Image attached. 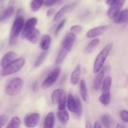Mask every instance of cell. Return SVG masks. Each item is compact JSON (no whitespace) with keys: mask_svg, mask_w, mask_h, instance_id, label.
I'll return each instance as SVG.
<instances>
[{"mask_svg":"<svg viewBox=\"0 0 128 128\" xmlns=\"http://www.w3.org/2000/svg\"><path fill=\"white\" fill-rule=\"evenodd\" d=\"M38 22V20L36 18H31L29 19L25 23V25H24L23 29H22V32H24L27 31L28 30H30V29L32 28L35 27Z\"/></svg>","mask_w":128,"mask_h":128,"instance_id":"24","label":"cell"},{"mask_svg":"<svg viewBox=\"0 0 128 128\" xmlns=\"http://www.w3.org/2000/svg\"><path fill=\"white\" fill-rule=\"evenodd\" d=\"M112 46H113V43L112 42L108 43L104 47V48L100 51V53L96 56L94 62V73H97L102 69L106 58L108 56L111 50H112Z\"/></svg>","mask_w":128,"mask_h":128,"instance_id":"2","label":"cell"},{"mask_svg":"<svg viewBox=\"0 0 128 128\" xmlns=\"http://www.w3.org/2000/svg\"><path fill=\"white\" fill-rule=\"evenodd\" d=\"M125 0H120L118 2L115 4L112 5L108 10V16L110 19H114L120 12L121 8L123 6L124 4Z\"/></svg>","mask_w":128,"mask_h":128,"instance_id":"11","label":"cell"},{"mask_svg":"<svg viewBox=\"0 0 128 128\" xmlns=\"http://www.w3.org/2000/svg\"><path fill=\"white\" fill-rule=\"evenodd\" d=\"M38 89H39L38 82H35L33 84V85H32V91H33L34 92H36V91L38 90Z\"/></svg>","mask_w":128,"mask_h":128,"instance_id":"40","label":"cell"},{"mask_svg":"<svg viewBox=\"0 0 128 128\" xmlns=\"http://www.w3.org/2000/svg\"><path fill=\"white\" fill-rule=\"evenodd\" d=\"M56 3V1L54 0H46L44 2L45 6H48V7H50V6H52V5H54Z\"/></svg>","mask_w":128,"mask_h":128,"instance_id":"37","label":"cell"},{"mask_svg":"<svg viewBox=\"0 0 128 128\" xmlns=\"http://www.w3.org/2000/svg\"><path fill=\"white\" fill-rule=\"evenodd\" d=\"M81 67L80 65H78L71 73V78H70V82L71 84L76 85L78 84L81 77Z\"/></svg>","mask_w":128,"mask_h":128,"instance_id":"15","label":"cell"},{"mask_svg":"<svg viewBox=\"0 0 128 128\" xmlns=\"http://www.w3.org/2000/svg\"><path fill=\"white\" fill-rule=\"evenodd\" d=\"M14 2L15 0H10L8 7L6 10H4L0 14V22H2L7 19H9L12 16L14 11V7L13 6Z\"/></svg>","mask_w":128,"mask_h":128,"instance_id":"13","label":"cell"},{"mask_svg":"<svg viewBox=\"0 0 128 128\" xmlns=\"http://www.w3.org/2000/svg\"><path fill=\"white\" fill-rule=\"evenodd\" d=\"M21 124V121L20 118L17 116L13 117L8 124V128H19Z\"/></svg>","mask_w":128,"mask_h":128,"instance_id":"27","label":"cell"},{"mask_svg":"<svg viewBox=\"0 0 128 128\" xmlns=\"http://www.w3.org/2000/svg\"><path fill=\"white\" fill-rule=\"evenodd\" d=\"M112 84V78L111 76H107L101 84V94L99 98L100 102L104 106L110 104L111 97V88Z\"/></svg>","mask_w":128,"mask_h":128,"instance_id":"3","label":"cell"},{"mask_svg":"<svg viewBox=\"0 0 128 128\" xmlns=\"http://www.w3.org/2000/svg\"><path fill=\"white\" fill-rule=\"evenodd\" d=\"M94 128H102V126H101V124L100 123V122H98V121H96L94 123Z\"/></svg>","mask_w":128,"mask_h":128,"instance_id":"41","label":"cell"},{"mask_svg":"<svg viewBox=\"0 0 128 128\" xmlns=\"http://www.w3.org/2000/svg\"><path fill=\"white\" fill-rule=\"evenodd\" d=\"M120 0H106V3L108 5L112 6V5H114L117 3V2H118Z\"/></svg>","mask_w":128,"mask_h":128,"instance_id":"38","label":"cell"},{"mask_svg":"<svg viewBox=\"0 0 128 128\" xmlns=\"http://www.w3.org/2000/svg\"><path fill=\"white\" fill-rule=\"evenodd\" d=\"M60 72H61V70L59 68H56L52 70L48 75L44 81L42 82V84H41V88L43 90H46L54 84L60 76Z\"/></svg>","mask_w":128,"mask_h":128,"instance_id":"6","label":"cell"},{"mask_svg":"<svg viewBox=\"0 0 128 128\" xmlns=\"http://www.w3.org/2000/svg\"><path fill=\"white\" fill-rule=\"evenodd\" d=\"M72 8V5H66V6L61 8L60 10V11L55 14L54 17V20L55 21H58V20H60V19L66 13V12H69Z\"/></svg>","mask_w":128,"mask_h":128,"instance_id":"20","label":"cell"},{"mask_svg":"<svg viewBox=\"0 0 128 128\" xmlns=\"http://www.w3.org/2000/svg\"><path fill=\"white\" fill-rule=\"evenodd\" d=\"M76 102H77V111H76V113L75 114L77 115L78 116H80L82 114V104H81V102L80 101V100L78 98H76Z\"/></svg>","mask_w":128,"mask_h":128,"instance_id":"33","label":"cell"},{"mask_svg":"<svg viewBox=\"0 0 128 128\" xmlns=\"http://www.w3.org/2000/svg\"><path fill=\"white\" fill-rule=\"evenodd\" d=\"M44 3V0H32L31 2V9L32 11H38Z\"/></svg>","mask_w":128,"mask_h":128,"instance_id":"29","label":"cell"},{"mask_svg":"<svg viewBox=\"0 0 128 128\" xmlns=\"http://www.w3.org/2000/svg\"><path fill=\"white\" fill-rule=\"evenodd\" d=\"M25 64V60L22 58L16 59L12 62H11L7 67L2 69L1 72L2 76H6L9 75L13 74L18 72Z\"/></svg>","mask_w":128,"mask_h":128,"instance_id":"4","label":"cell"},{"mask_svg":"<svg viewBox=\"0 0 128 128\" xmlns=\"http://www.w3.org/2000/svg\"><path fill=\"white\" fill-rule=\"evenodd\" d=\"M24 81L20 78H17L11 80L5 89L6 94L10 96H13L20 93L23 86Z\"/></svg>","mask_w":128,"mask_h":128,"instance_id":"5","label":"cell"},{"mask_svg":"<svg viewBox=\"0 0 128 128\" xmlns=\"http://www.w3.org/2000/svg\"><path fill=\"white\" fill-rule=\"evenodd\" d=\"M54 12V10L52 8H50L47 11V12H46V16L48 17H50V16H52L53 14V13Z\"/></svg>","mask_w":128,"mask_h":128,"instance_id":"39","label":"cell"},{"mask_svg":"<svg viewBox=\"0 0 128 128\" xmlns=\"http://www.w3.org/2000/svg\"><path fill=\"white\" fill-rule=\"evenodd\" d=\"M62 91L63 90L62 89H57V90H55L52 92V94H51V101H52V104L58 103Z\"/></svg>","mask_w":128,"mask_h":128,"instance_id":"30","label":"cell"},{"mask_svg":"<svg viewBox=\"0 0 128 128\" xmlns=\"http://www.w3.org/2000/svg\"><path fill=\"white\" fill-rule=\"evenodd\" d=\"M116 128H124V126H122V125H121V124H117L116 125Z\"/></svg>","mask_w":128,"mask_h":128,"instance_id":"43","label":"cell"},{"mask_svg":"<svg viewBox=\"0 0 128 128\" xmlns=\"http://www.w3.org/2000/svg\"><path fill=\"white\" fill-rule=\"evenodd\" d=\"M8 121V117L6 115H1L0 116V128H2L7 123Z\"/></svg>","mask_w":128,"mask_h":128,"instance_id":"35","label":"cell"},{"mask_svg":"<svg viewBox=\"0 0 128 128\" xmlns=\"http://www.w3.org/2000/svg\"><path fill=\"white\" fill-rule=\"evenodd\" d=\"M66 106L70 111L76 114L77 111V102L76 99L74 98L72 94H69L67 100H66Z\"/></svg>","mask_w":128,"mask_h":128,"instance_id":"14","label":"cell"},{"mask_svg":"<svg viewBox=\"0 0 128 128\" xmlns=\"http://www.w3.org/2000/svg\"><path fill=\"white\" fill-rule=\"evenodd\" d=\"M66 20H63L61 21V22L59 24L57 28H56V30H55V34L57 35L60 32V31H61V29H62V28H63V26H64L65 23H66Z\"/></svg>","mask_w":128,"mask_h":128,"instance_id":"36","label":"cell"},{"mask_svg":"<svg viewBox=\"0 0 128 128\" xmlns=\"http://www.w3.org/2000/svg\"><path fill=\"white\" fill-rule=\"evenodd\" d=\"M120 116H121V119L124 122H128V112L127 111H126V110L121 111L120 112Z\"/></svg>","mask_w":128,"mask_h":128,"instance_id":"34","label":"cell"},{"mask_svg":"<svg viewBox=\"0 0 128 128\" xmlns=\"http://www.w3.org/2000/svg\"><path fill=\"white\" fill-rule=\"evenodd\" d=\"M82 30V27L81 26V25H79V24H75L73 25L70 28V31H71V32L72 33L75 34H79L80 32H81V31Z\"/></svg>","mask_w":128,"mask_h":128,"instance_id":"32","label":"cell"},{"mask_svg":"<svg viewBox=\"0 0 128 128\" xmlns=\"http://www.w3.org/2000/svg\"><path fill=\"white\" fill-rule=\"evenodd\" d=\"M128 10H123L121 12H119L118 14L114 18V22L116 24H121L126 22L128 20Z\"/></svg>","mask_w":128,"mask_h":128,"instance_id":"19","label":"cell"},{"mask_svg":"<svg viewBox=\"0 0 128 128\" xmlns=\"http://www.w3.org/2000/svg\"><path fill=\"white\" fill-rule=\"evenodd\" d=\"M86 128H92V125H91V123L90 122V121H87V122H86Z\"/></svg>","mask_w":128,"mask_h":128,"instance_id":"42","label":"cell"},{"mask_svg":"<svg viewBox=\"0 0 128 128\" xmlns=\"http://www.w3.org/2000/svg\"><path fill=\"white\" fill-rule=\"evenodd\" d=\"M80 92L82 100L84 102L88 101V90L86 82L84 79H82L80 81Z\"/></svg>","mask_w":128,"mask_h":128,"instance_id":"18","label":"cell"},{"mask_svg":"<svg viewBox=\"0 0 128 128\" xmlns=\"http://www.w3.org/2000/svg\"><path fill=\"white\" fill-rule=\"evenodd\" d=\"M66 92L64 91H62V92H61V96H60V99L58 100V108L59 110H64L66 108Z\"/></svg>","mask_w":128,"mask_h":128,"instance_id":"26","label":"cell"},{"mask_svg":"<svg viewBox=\"0 0 128 128\" xmlns=\"http://www.w3.org/2000/svg\"><path fill=\"white\" fill-rule=\"evenodd\" d=\"M76 36L75 34L72 32H69L65 36L64 39L62 42V48L67 50L68 52H70L73 46L74 43L76 41Z\"/></svg>","mask_w":128,"mask_h":128,"instance_id":"9","label":"cell"},{"mask_svg":"<svg viewBox=\"0 0 128 128\" xmlns=\"http://www.w3.org/2000/svg\"><path fill=\"white\" fill-rule=\"evenodd\" d=\"M58 116L59 120L62 124H66L70 120V115L68 111L64 110H59L58 112Z\"/></svg>","mask_w":128,"mask_h":128,"instance_id":"21","label":"cell"},{"mask_svg":"<svg viewBox=\"0 0 128 128\" xmlns=\"http://www.w3.org/2000/svg\"><path fill=\"white\" fill-rule=\"evenodd\" d=\"M55 123L54 114L53 112H50L46 115L44 120V127L46 128H52L54 127Z\"/></svg>","mask_w":128,"mask_h":128,"instance_id":"17","label":"cell"},{"mask_svg":"<svg viewBox=\"0 0 128 128\" xmlns=\"http://www.w3.org/2000/svg\"><path fill=\"white\" fill-rule=\"evenodd\" d=\"M21 37L22 38L27 40L31 43L36 44L40 38V32L38 29L34 27L26 32H22Z\"/></svg>","mask_w":128,"mask_h":128,"instance_id":"7","label":"cell"},{"mask_svg":"<svg viewBox=\"0 0 128 128\" xmlns=\"http://www.w3.org/2000/svg\"><path fill=\"white\" fill-rule=\"evenodd\" d=\"M17 58V54L13 51H9V52H6L3 57L2 58L0 62V64H1V68L2 69L5 68L7 67L11 62L16 60Z\"/></svg>","mask_w":128,"mask_h":128,"instance_id":"12","label":"cell"},{"mask_svg":"<svg viewBox=\"0 0 128 128\" xmlns=\"http://www.w3.org/2000/svg\"><path fill=\"white\" fill-rule=\"evenodd\" d=\"M51 42V37L50 35H44L41 38V42H40V47L44 51L48 50L50 48V44Z\"/></svg>","mask_w":128,"mask_h":128,"instance_id":"22","label":"cell"},{"mask_svg":"<svg viewBox=\"0 0 128 128\" xmlns=\"http://www.w3.org/2000/svg\"><path fill=\"white\" fill-rule=\"evenodd\" d=\"M48 52L47 51V50L44 51V52H42L40 56H38V58H37V60H36V61L34 63V68H38L39 66H41L42 64V63L43 62V61H44L45 58L47 56Z\"/></svg>","mask_w":128,"mask_h":128,"instance_id":"28","label":"cell"},{"mask_svg":"<svg viewBox=\"0 0 128 128\" xmlns=\"http://www.w3.org/2000/svg\"><path fill=\"white\" fill-rule=\"evenodd\" d=\"M101 122L106 128H111L114 125V120L109 114H104L101 116Z\"/></svg>","mask_w":128,"mask_h":128,"instance_id":"23","label":"cell"},{"mask_svg":"<svg viewBox=\"0 0 128 128\" xmlns=\"http://www.w3.org/2000/svg\"><path fill=\"white\" fill-rule=\"evenodd\" d=\"M109 27L108 26H100L98 27L94 28L89 30L86 34V36L88 38H94L104 33L108 30Z\"/></svg>","mask_w":128,"mask_h":128,"instance_id":"10","label":"cell"},{"mask_svg":"<svg viewBox=\"0 0 128 128\" xmlns=\"http://www.w3.org/2000/svg\"><path fill=\"white\" fill-rule=\"evenodd\" d=\"M24 25V21L23 17L18 12L17 16L12 25L11 32H10V41H9L10 44L14 45L16 43L18 38L22 31Z\"/></svg>","mask_w":128,"mask_h":128,"instance_id":"1","label":"cell"},{"mask_svg":"<svg viewBox=\"0 0 128 128\" xmlns=\"http://www.w3.org/2000/svg\"><path fill=\"white\" fill-rule=\"evenodd\" d=\"M68 51L67 50H66L65 49L62 48L61 50V51L59 52L58 55L57 56V58L56 60V64H60L64 60L65 58L66 57L68 54Z\"/></svg>","mask_w":128,"mask_h":128,"instance_id":"31","label":"cell"},{"mask_svg":"<svg viewBox=\"0 0 128 128\" xmlns=\"http://www.w3.org/2000/svg\"><path fill=\"white\" fill-rule=\"evenodd\" d=\"M100 40L99 39H94V40H92L90 43L88 44L86 46V49H85V51L86 53H90L92 52L100 44Z\"/></svg>","mask_w":128,"mask_h":128,"instance_id":"25","label":"cell"},{"mask_svg":"<svg viewBox=\"0 0 128 128\" xmlns=\"http://www.w3.org/2000/svg\"><path fill=\"white\" fill-rule=\"evenodd\" d=\"M94 80L93 87L95 90H98L101 88L102 82V80L104 78V70H100L98 72H97Z\"/></svg>","mask_w":128,"mask_h":128,"instance_id":"16","label":"cell"},{"mask_svg":"<svg viewBox=\"0 0 128 128\" xmlns=\"http://www.w3.org/2000/svg\"><path fill=\"white\" fill-rule=\"evenodd\" d=\"M54 1H56V2H58V1H60V0H54Z\"/></svg>","mask_w":128,"mask_h":128,"instance_id":"44","label":"cell"},{"mask_svg":"<svg viewBox=\"0 0 128 128\" xmlns=\"http://www.w3.org/2000/svg\"><path fill=\"white\" fill-rule=\"evenodd\" d=\"M40 116L38 113L33 112L26 115L24 119V122L26 127L34 128L38 125L40 121Z\"/></svg>","mask_w":128,"mask_h":128,"instance_id":"8","label":"cell"}]
</instances>
